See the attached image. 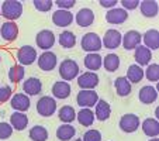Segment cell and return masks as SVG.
Returning a JSON list of instances; mask_svg holds the SVG:
<instances>
[{
  "label": "cell",
  "instance_id": "cell-28",
  "mask_svg": "<svg viewBox=\"0 0 159 141\" xmlns=\"http://www.w3.org/2000/svg\"><path fill=\"white\" fill-rule=\"evenodd\" d=\"M114 87H116L117 95L121 97L128 96L129 93L132 92V85L127 81L125 76H118V78L114 81Z\"/></svg>",
  "mask_w": 159,
  "mask_h": 141
},
{
  "label": "cell",
  "instance_id": "cell-23",
  "mask_svg": "<svg viewBox=\"0 0 159 141\" xmlns=\"http://www.w3.org/2000/svg\"><path fill=\"white\" fill-rule=\"evenodd\" d=\"M142 42L144 47H147L151 51H155L159 48V31L156 28H151V30L145 31V34L142 35Z\"/></svg>",
  "mask_w": 159,
  "mask_h": 141
},
{
  "label": "cell",
  "instance_id": "cell-7",
  "mask_svg": "<svg viewBox=\"0 0 159 141\" xmlns=\"http://www.w3.org/2000/svg\"><path fill=\"white\" fill-rule=\"evenodd\" d=\"M76 102L82 109H90L94 107L96 103L99 102V95L96 90H79Z\"/></svg>",
  "mask_w": 159,
  "mask_h": 141
},
{
  "label": "cell",
  "instance_id": "cell-48",
  "mask_svg": "<svg viewBox=\"0 0 159 141\" xmlns=\"http://www.w3.org/2000/svg\"><path fill=\"white\" fill-rule=\"evenodd\" d=\"M75 141H82V140H80V138H78V140H75Z\"/></svg>",
  "mask_w": 159,
  "mask_h": 141
},
{
  "label": "cell",
  "instance_id": "cell-45",
  "mask_svg": "<svg viewBox=\"0 0 159 141\" xmlns=\"http://www.w3.org/2000/svg\"><path fill=\"white\" fill-rule=\"evenodd\" d=\"M149 141H159V138H158V137H155V138H151Z\"/></svg>",
  "mask_w": 159,
  "mask_h": 141
},
{
  "label": "cell",
  "instance_id": "cell-29",
  "mask_svg": "<svg viewBox=\"0 0 159 141\" xmlns=\"http://www.w3.org/2000/svg\"><path fill=\"white\" fill-rule=\"evenodd\" d=\"M127 81L129 82V83H139V82L144 79V69H142V66L139 65H129L128 69H127Z\"/></svg>",
  "mask_w": 159,
  "mask_h": 141
},
{
  "label": "cell",
  "instance_id": "cell-16",
  "mask_svg": "<svg viewBox=\"0 0 159 141\" xmlns=\"http://www.w3.org/2000/svg\"><path fill=\"white\" fill-rule=\"evenodd\" d=\"M127 20H128V12L123 7H114L106 13V21L110 24H123Z\"/></svg>",
  "mask_w": 159,
  "mask_h": 141
},
{
  "label": "cell",
  "instance_id": "cell-5",
  "mask_svg": "<svg viewBox=\"0 0 159 141\" xmlns=\"http://www.w3.org/2000/svg\"><path fill=\"white\" fill-rule=\"evenodd\" d=\"M37 111L42 117H51L57 111V100L51 96H42L37 102Z\"/></svg>",
  "mask_w": 159,
  "mask_h": 141
},
{
  "label": "cell",
  "instance_id": "cell-39",
  "mask_svg": "<svg viewBox=\"0 0 159 141\" xmlns=\"http://www.w3.org/2000/svg\"><path fill=\"white\" fill-rule=\"evenodd\" d=\"M82 141H102V133L96 129H90L83 134Z\"/></svg>",
  "mask_w": 159,
  "mask_h": 141
},
{
  "label": "cell",
  "instance_id": "cell-2",
  "mask_svg": "<svg viewBox=\"0 0 159 141\" xmlns=\"http://www.w3.org/2000/svg\"><path fill=\"white\" fill-rule=\"evenodd\" d=\"M59 75L65 82L73 81L79 76V65L76 61L66 58L59 63Z\"/></svg>",
  "mask_w": 159,
  "mask_h": 141
},
{
  "label": "cell",
  "instance_id": "cell-24",
  "mask_svg": "<svg viewBox=\"0 0 159 141\" xmlns=\"http://www.w3.org/2000/svg\"><path fill=\"white\" fill-rule=\"evenodd\" d=\"M142 131H144L145 135L151 138H155L159 135V121L155 117H147L141 124Z\"/></svg>",
  "mask_w": 159,
  "mask_h": 141
},
{
  "label": "cell",
  "instance_id": "cell-6",
  "mask_svg": "<svg viewBox=\"0 0 159 141\" xmlns=\"http://www.w3.org/2000/svg\"><path fill=\"white\" fill-rule=\"evenodd\" d=\"M37 62H38V68L41 69V71L51 72L58 65V57H57V54L52 51H44L37 58Z\"/></svg>",
  "mask_w": 159,
  "mask_h": 141
},
{
  "label": "cell",
  "instance_id": "cell-40",
  "mask_svg": "<svg viewBox=\"0 0 159 141\" xmlns=\"http://www.w3.org/2000/svg\"><path fill=\"white\" fill-rule=\"evenodd\" d=\"M13 135V127L10 126V123H0V140H7Z\"/></svg>",
  "mask_w": 159,
  "mask_h": 141
},
{
  "label": "cell",
  "instance_id": "cell-25",
  "mask_svg": "<svg viewBox=\"0 0 159 141\" xmlns=\"http://www.w3.org/2000/svg\"><path fill=\"white\" fill-rule=\"evenodd\" d=\"M94 117L99 121H106L108 117L111 116V106L108 105V102L103 99H99V102L94 106Z\"/></svg>",
  "mask_w": 159,
  "mask_h": 141
},
{
  "label": "cell",
  "instance_id": "cell-36",
  "mask_svg": "<svg viewBox=\"0 0 159 141\" xmlns=\"http://www.w3.org/2000/svg\"><path fill=\"white\" fill-rule=\"evenodd\" d=\"M25 76V68L23 65H13L9 69V79L13 83H18L24 79Z\"/></svg>",
  "mask_w": 159,
  "mask_h": 141
},
{
  "label": "cell",
  "instance_id": "cell-9",
  "mask_svg": "<svg viewBox=\"0 0 159 141\" xmlns=\"http://www.w3.org/2000/svg\"><path fill=\"white\" fill-rule=\"evenodd\" d=\"M55 40H57V37H55V34L51 30H41L38 31V34L35 37L37 47L44 49V51H49L54 47Z\"/></svg>",
  "mask_w": 159,
  "mask_h": 141
},
{
  "label": "cell",
  "instance_id": "cell-1",
  "mask_svg": "<svg viewBox=\"0 0 159 141\" xmlns=\"http://www.w3.org/2000/svg\"><path fill=\"white\" fill-rule=\"evenodd\" d=\"M0 7H2V16L7 21H14L23 14V3L18 0H6Z\"/></svg>",
  "mask_w": 159,
  "mask_h": 141
},
{
  "label": "cell",
  "instance_id": "cell-8",
  "mask_svg": "<svg viewBox=\"0 0 159 141\" xmlns=\"http://www.w3.org/2000/svg\"><path fill=\"white\" fill-rule=\"evenodd\" d=\"M76 79H78L80 90H94V87L99 85V75L96 72H90V71L80 73Z\"/></svg>",
  "mask_w": 159,
  "mask_h": 141
},
{
  "label": "cell",
  "instance_id": "cell-46",
  "mask_svg": "<svg viewBox=\"0 0 159 141\" xmlns=\"http://www.w3.org/2000/svg\"><path fill=\"white\" fill-rule=\"evenodd\" d=\"M0 16H2V7H0Z\"/></svg>",
  "mask_w": 159,
  "mask_h": 141
},
{
  "label": "cell",
  "instance_id": "cell-19",
  "mask_svg": "<svg viewBox=\"0 0 159 141\" xmlns=\"http://www.w3.org/2000/svg\"><path fill=\"white\" fill-rule=\"evenodd\" d=\"M23 89H24V93L27 96H37L42 92V82L35 76H31L24 81Z\"/></svg>",
  "mask_w": 159,
  "mask_h": 141
},
{
  "label": "cell",
  "instance_id": "cell-10",
  "mask_svg": "<svg viewBox=\"0 0 159 141\" xmlns=\"http://www.w3.org/2000/svg\"><path fill=\"white\" fill-rule=\"evenodd\" d=\"M141 42H142V35L137 30L127 31L123 35V38H121V45H123L127 51H134L138 45H141Z\"/></svg>",
  "mask_w": 159,
  "mask_h": 141
},
{
  "label": "cell",
  "instance_id": "cell-37",
  "mask_svg": "<svg viewBox=\"0 0 159 141\" xmlns=\"http://www.w3.org/2000/svg\"><path fill=\"white\" fill-rule=\"evenodd\" d=\"M144 78H147L151 82H158L159 81V63L153 62L147 66L144 71Z\"/></svg>",
  "mask_w": 159,
  "mask_h": 141
},
{
  "label": "cell",
  "instance_id": "cell-15",
  "mask_svg": "<svg viewBox=\"0 0 159 141\" xmlns=\"http://www.w3.org/2000/svg\"><path fill=\"white\" fill-rule=\"evenodd\" d=\"M0 35L7 42L16 41L18 37V26L16 24V21H4L0 27Z\"/></svg>",
  "mask_w": 159,
  "mask_h": 141
},
{
  "label": "cell",
  "instance_id": "cell-13",
  "mask_svg": "<svg viewBox=\"0 0 159 141\" xmlns=\"http://www.w3.org/2000/svg\"><path fill=\"white\" fill-rule=\"evenodd\" d=\"M75 20V16L72 14L70 10H55L54 14H52V23H54L57 27H68L70 26Z\"/></svg>",
  "mask_w": 159,
  "mask_h": 141
},
{
  "label": "cell",
  "instance_id": "cell-43",
  "mask_svg": "<svg viewBox=\"0 0 159 141\" xmlns=\"http://www.w3.org/2000/svg\"><path fill=\"white\" fill-rule=\"evenodd\" d=\"M139 6V2L138 0H123L121 2V7H123L124 10H135L137 7Z\"/></svg>",
  "mask_w": 159,
  "mask_h": 141
},
{
  "label": "cell",
  "instance_id": "cell-31",
  "mask_svg": "<svg viewBox=\"0 0 159 141\" xmlns=\"http://www.w3.org/2000/svg\"><path fill=\"white\" fill-rule=\"evenodd\" d=\"M58 117H59V120L62 121L63 124H70L72 121H75V119H76V111L72 106L65 105L59 109Z\"/></svg>",
  "mask_w": 159,
  "mask_h": 141
},
{
  "label": "cell",
  "instance_id": "cell-14",
  "mask_svg": "<svg viewBox=\"0 0 159 141\" xmlns=\"http://www.w3.org/2000/svg\"><path fill=\"white\" fill-rule=\"evenodd\" d=\"M10 105H11L13 110L20 111V113H25L31 106L30 96H27L25 93H14L13 97L10 99Z\"/></svg>",
  "mask_w": 159,
  "mask_h": 141
},
{
  "label": "cell",
  "instance_id": "cell-21",
  "mask_svg": "<svg viewBox=\"0 0 159 141\" xmlns=\"http://www.w3.org/2000/svg\"><path fill=\"white\" fill-rule=\"evenodd\" d=\"M139 12L144 17L147 18H152L158 16L159 12V6H158V2L156 0H142L139 2Z\"/></svg>",
  "mask_w": 159,
  "mask_h": 141
},
{
  "label": "cell",
  "instance_id": "cell-18",
  "mask_svg": "<svg viewBox=\"0 0 159 141\" xmlns=\"http://www.w3.org/2000/svg\"><path fill=\"white\" fill-rule=\"evenodd\" d=\"M138 99L141 103L144 105H152V103L156 102L158 99V90H156L155 86H151V85H145L139 89L138 93Z\"/></svg>",
  "mask_w": 159,
  "mask_h": 141
},
{
  "label": "cell",
  "instance_id": "cell-42",
  "mask_svg": "<svg viewBox=\"0 0 159 141\" xmlns=\"http://www.w3.org/2000/svg\"><path fill=\"white\" fill-rule=\"evenodd\" d=\"M55 4H57L61 10H69V9H72V7L75 6L76 2L75 0H57Z\"/></svg>",
  "mask_w": 159,
  "mask_h": 141
},
{
  "label": "cell",
  "instance_id": "cell-17",
  "mask_svg": "<svg viewBox=\"0 0 159 141\" xmlns=\"http://www.w3.org/2000/svg\"><path fill=\"white\" fill-rule=\"evenodd\" d=\"M75 21L76 24L79 26V27H90V26L94 23V13L92 9H89V7H83V9H80L78 13H76L75 16Z\"/></svg>",
  "mask_w": 159,
  "mask_h": 141
},
{
  "label": "cell",
  "instance_id": "cell-30",
  "mask_svg": "<svg viewBox=\"0 0 159 141\" xmlns=\"http://www.w3.org/2000/svg\"><path fill=\"white\" fill-rule=\"evenodd\" d=\"M76 119L80 123V126L83 127H90L94 123L96 117H94V113L92 109H80V110L76 113Z\"/></svg>",
  "mask_w": 159,
  "mask_h": 141
},
{
  "label": "cell",
  "instance_id": "cell-41",
  "mask_svg": "<svg viewBox=\"0 0 159 141\" xmlns=\"http://www.w3.org/2000/svg\"><path fill=\"white\" fill-rule=\"evenodd\" d=\"M11 95H13V90L10 86H7V85L0 86V103H4L7 100H10L11 99Z\"/></svg>",
  "mask_w": 159,
  "mask_h": 141
},
{
  "label": "cell",
  "instance_id": "cell-26",
  "mask_svg": "<svg viewBox=\"0 0 159 141\" xmlns=\"http://www.w3.org/2000/svg\"><path fill=\"white\" fill-rule=\"evenodd\" d=\"M10 126L13 127V130L17 131H23L25 127L28 126V117L25 113H20V111H14L10 116Z\"/></svg>",
  "mask_w": 159,
  "mask_h": 141
},
{
  "label": "cell",
  "instance_id": "cell-4",
  "mask_svg": "<svg viewBox=\"0 0 159 141\" xmlns=\"http://www.w3.org/2000/svg\"><path fill=\"white\" fill-rule=\"evenodd\" d=\"M118 126H120L121 131L123 133H135L141 126V121H139V117L134 113H127L123 114L118 121Z\"/></svg>",
  "mask_w": 159,
  "mask_h": 141
},
{
  "label": "cell",
  "instance_id": "cell-44",
  "mask_svg": "<svg viewBox=\"0 0 159 141\" xmlns=\"http://www.w3.org/2000/svg\"><path fill=\"white\" fill-rule=\"evenodd\" d=\"M99 4L102 7H104V9H114V7H117L118 2L117 0H102V2H99Z\"/></svg>",
  "mask_w": 159,
  "mask_h": 141
},
{
  "label": "cell",
  "instance_id": "cell-22",
  "mask_svg": "<svg viewBox=\"0 0 159 141\" xmlns=\"http://www.w3.org/2000/svg\"><path fill=\"white\" fill-rule=\"evenodd\" d=\"M134 58H135V62L137 65L142 66V65H149L151 59H152V51L148 49L147 47L144 45H138L137 48L134 49Z\"/></svg>",
  "mask_w": 159,
  "mask_h": 141
},
{
  "label": "cell",
  "instance_id": "cell-12",
  "mask_svg": "<svg viewBox=\"0 0 159 141\" xmlns=\"http://www.w3.org/2000/svg\"><path fill=\"white\" fill-rule=\"evenodd\" d=\"M121 38H123V35H121L120 31L114 30V28H110V30H107L104 33V35H103L102 44H103V47L107 49H116L121 45Z\"/></svg>",
  "mask_w": 159,
  "mask_h": 141
},
{
  "label": "cell",
  "instance_id": "cell-32",
  "mask_svg": "<svg viewBox=\"0 0 159 141\" xmlns=\"http://www.w3.org/2000/svg\"><path fill=\"white\" fill-rule=\"evenodd\" d=\"M76 129L72 124H62L57 129V138L61 141H69L75 137Z\"/></svg>",
  "mask_w": 159,
  "mask_h": 141
},
{
  "label": "cell",
  "instance_id": "cell-20",
  "mask_svg": "<svg viewBox=\"0 0 159 141\" xmlns=\"http://www.w3.org/2000/svg\"><path fill=\"white\" fill-rule=\"evenodd\" d=\"M72 92L70 89V85L65 81H59V82H55L52 85V95H54V99L55 100H63V99H68Z\"/></svg>",
  "mask_w": 159,
  "mask_h": 141
},
{
  "label": "cell",
  "instance_id": "cell-27",
  "mask_svg": "<svg viewBox=\"0 0 159 141\" xmlns=\"http://www.w3.org/2000/svg\"><path fill=\"white\" fill-rule=\"evenodd\" d=\"M83 63L87 68V71H90V72H96V71H99L103 65V57L100 54H96V52H93V54H87L83 59Z\"/></svg>",
  "mask_w": 159,
  "mask_h": 141
},
{
  "label": "cell",
  "instance_id": "cell-33",
  "mask_svg": "<svg viewBox=\"0 0 159 141\" xmlns=\"http://www.w3.org/2000/svg\"><path fill=\"white\" fill-rule=\"evenodd\" d=\"M103 66L107 72H116L120 68V57L117 54H107L103 58Z\"/></svg>",
  "mask_w": 159,
  "mask_h": 141
},
{
  "label": "cell",
  "instance_id": "cell-34",
  "mask_svg": "<svg viewBox=\"0 0 159 141\" xmlns=\"http://www.w3.org/2000/svg\"><path fill=\"white\" fill-rule=\"evenodd\" d=\"M58 41H59V45L62 48H73L76 45V35L72 33V31H62L58 37Z\"/></svg>",
  "mask_w": 159,
  "mask_h": 141
},
{
  "label": "cell",
  "instance_id": "cell-35",
  "mask_svg": "<svg viewBox=\"0 0 159 141\" xmlns=\"http://www.w3.org/2000/svg\"><path fill=\"white\" fill-rule=\"evenodd\" d=\"M30 138L33 141H47L48 140V130L45 129L44 126H34L30 129V133H28Z\"/></svg>",
  "mask_w": 159,
  "mask_h": 141
},
{
  "label": "cell",
  "instance_id": "cell-38",
  "mask_svg": "<svg viewBox=\"0 0 159 141\" xmlns=\"http://www.w3.org/2000/svg\"><path fill=\"white\" fill-rule=\"evenodd\" d=\"M33 4L38 12H49L54 6V2L52 0H34Z\"/></svg>",
  "mask_w": 159,
  "mask_h": 141
},
{
  "label": "cell",
  "instance_id": "cell-47",
  "mask_svg": "<svg viewBox=\"0 0 159 141\" xmlns=\"http://www.w3.org/2000/svg\"><path fill=\"white\" fill-rule=\"evenodd\" d=\"M0 62H2V54H0Z\"/></svg>",
  "mask_w": 159,
  "mask_h": 141
},
{
  "label": "cell",
  "instance_id": "cell-11",
  "mask_svg": "<svg viewBox=\"0 0 159 141\" xmlns=\"http://www.w3.org/2000/svg\"><path fill=\"white\" fill-rule=\"evenodd\" d=\"M37 59V51L34 47L31 45H23L20 47L17 51V61L20 62V65H33Z\"/></svg>",
  "mask_w": 159,
  "mask_h": 141
},
{
  "label": "cell",
  "instance_id": "cell-3",
  "mask_svg": "<svg viewBox=\"0 0 159 141\" xmlns=\"http://www.w3.org/2000/svg\"><path fill=\"white\" fill-rule=\"evenodd\" d=\"M80 47L83 51L93 54V52H99L102 49V38L99 34L96 33H86L80 40Z\"/></svg>",
  "mask_w": 159,
  "mask_h": 141
}]
</instances>
